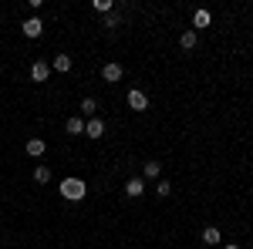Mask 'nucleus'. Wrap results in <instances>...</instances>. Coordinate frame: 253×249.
Returning a JSON list of instances; mask_svg holds the SVG:
<instances>
[{
  "label": "nucleus",
  "mask_w": 253,
  "mask_h": 249,
  "mask_svg": "<svg viewBox=\"0 0 253 249\" xmlns=\"http://www.w3.org/2000/svg\"><path fill=\"white\" fill-rule=\"evenodd\" d=\"M61 195H64L68 202H81V199L88 195V185H84L81 178H64V182H61Z\"/></svg>",
  "instance_id": "1"
},
{
  "label": "nucleus",
  "mask_w": 253,
  "mask_h": 249,
  "mask_svg": "<svg viewBox=\"0 0 253 249\" xmlns=\"http://www.w3.org/2000/svg\"><path fill=\"white\" fill-rule=\"evenodd\" d=\"M20 31H24V37H31V40H34V37H41V34H44V24H41V17H27Z\"/></svg>",
  "instance_id": "2"
},
{
  "label": "nucleus",
  "mask_w": 253,
  "mask_h": 249,
  "mask_svg": "<svg viewBox=\"0 0 253 249\" xmlns=\"http://www.w3.org/2000/svg\"><path fill=\"white\" fill-rule=\"evenodd\" d=\"M47 77H51V64H47V61H34V64H31V81H47Z\"/></svg>",
  "instance_id": "3"
},
{
  "label": "nucleus",
  "mask_w": 253,
  "mask_h": 249,
  "mask_svg": "<svg viewBox=\"0 0 253 249\" xmlns=\"http://www.w3.org/2000/svg\"><path fill=\"white\" fill-rule=\"evenodd\" d=\"M101 77H105L108 84H115V81H122V64H115V61H108V64L101 68Z\"/></svg>",
  "instance_id": "4"
},
{
  "label": "nucleus",
  "mask_w": 253,
  "mask_h": 249,
  "mask_svg": "<svg viewBox=\"0 0 253 249\" xmlns=\"http://www.w3.org/2000/svg\"><path fill=\"white\" fill-rule=\"evenodd\" d=\"M128 108H135V111H145V108H149V98L142 95L138 88H132V91H128Z\"/></svg>",
  "instance_id": "5"
},
{
  "label": "nucleus",
  "mask_w": 253,
  "mask_h": 249,
  "mask_svg": "<svg viewBox=\"0 0 253 249\" xmlns=\"http://www.w3.org/2000/svg\"><path fill=\"white\" fill-rule=\"evenodd\" d=\"M84 135H88V138H101V135H105V121H101V118H88V121H84Z\"/></svg>",
  "instance_id": "6"
},
{
  "label": "nucleus",
  "mask_w": 253,
  "mask_h": 249,
  "mask_svg": "<svg viewBox=\"0 0 253 249\" xmlns=\"http://www.w3.org/2000/svg\"><path fill=\"white\" fill-rule=\"evenodd\" d=\"M142 192H145V182H142V178H128V182H125V195H128V199H138V195H142Z\"/></svg>",
  "instance_id": "7"
},
{
  "label": "nucleus",
  "mask_w": 253,
  "mask_h": 249,
  "mask_svg": "<svg viewBox=\"0 0 253 249\" xmlns=\"http://www.w3.org/2000/svg\"><path fill=\"white\" fill-rule=\"evenodd\" d=\"M44 148H47V145H44V138H27V155H31V158H41Z\"/></svg>",
  "instance_id": "8"
},
{
  "label": "nucleus",
  "mask_w": 253,
  "mask_h": 249,
  "mask_svg": "<svg viewBox=\"0 0 253 249\" xmlns=\"http://www.w3.org/2000/svg\"><path fill=\"white\" fill-rule=\"evenodd\" d=\"M54 71H58V74H68V71H71V58H68V54H54Z\"/></svg>",
  "instance_id": "9"
},
{
  "label": "nucleus",
  "mask_w": 253,
  "mask_h": 249,
  "mask_svg": "<svg viewBox=\"0 0 253 249\" xmlns=\"http://www.w3.org/2000/svg\"><path fill=\"white\" fill-rule=\"evenodd\" d=\"M34 182H38V185H47V182H51V169H47V165H38V169H34Z\"/></svg>",
  "instance_id": "10"
},
{
  "label": "nucleus",
  "mask_w": 253,
  "mask_h": 249,
  "mask_svg": "<svg viewBox=\"0 0 253 249\" xmlns=\"http://www.w3.org/2000/svg\"><path fill=\"white\" fill-rule=\"evenodd\" d=\"M179 44H182L186 51H196V44H199V37H196V31H186V34L179 37Z\"/></svg>",
  "instance_id": "11"
},
{
  "label": "nucleus",
  "mask_w": 253,
  "mask_h": 249,
  "mask_svg": "<svg viewBox=\"0 0 253 249\" xmlns=\"http://www.w3.org/2000/svg\"><path fill=\"white\" fill-rule=\"evenodd\" d=\"M64 128H68V135H84V121H81V118H68Z\"/></svg>",
  "instance_id": "12"
},
{
  "label": "nucleus",
  "mask_w": 253,
  "mask_h": 249,
  "mask_svg": "<svg viewBox=\"0 0 253 249\" xmlns=\"http://www.w3.org/2000/svg\"><path fill=\"white\" fill-rule=\"evenodd\" d=\"M203 243H206V246H216V243H219V229H216V226L203 229Z\"/></svg>",
  "instance_id": "13"
},
{
  "label": "nucleus",
  "mask_w": 253,
  "mask_h": 249,
  "mask_svg": "<svg viewBox=\"0 0 253 249\" xmlns=\"http://www.w3.org/2000/svg\"><path fill=\"white\" fill-rule=\"evenodd\" d=\"M142 172H145V178H159V175H162V165H159V162H145Z\"/></svg>",
  "instance_id": "14"
},
{
  "label": "nucleus",
  "mask_w": 253,
  "mask_h": 249,
  "mask_svg": "<svg viewBox=\"0 0 253 249\" xmlns=\"http://www.w3.org/2000/svg\"><path fill=\"white\" fill-rule=\"evenodd\" d=\"M95 111H98V101H95V98H84V101H81V115H88V118H91Z\"/></svg>",
  "instance_id": "15"
},
{
  "label": "nucleus",
  "mask_w": 253,
  "mask_h": 249,
  "mask_svg": "<svg viewBox=\"0 0 253 249\" xmlns=\"http://www.w3.org/2000/svg\"><path fill=\"white\" fill-rule=\"evenodd\" d=\"M156 195H159V199H166V195H172V185H169L166 178H159V182H156Z\"/></svg>",
  "instance_id": "16"
},
{
  "label": "nucleus",
  "mask_w": 253,
  "mask_h": 249,
  "mask_svg": "<svg viewBox=\"0 0 253 249\" xmlns=\"http://www.w3.org/2000/svg\"><path fill=\"white\" fill-rule=\"evenodd\" d=\"M95 10L98 14H112V0H95Z\"/></svg>",
  "instance_id": "17"
},
{
  "label": "nucleus",
  "mask_w": 253,
  "mask_h": 249,
  "mask_svg": "<svg viewBox=\"0 0 253 249\" xmlns=\"http://www.w3.org/2000/svg\"><path fill=\"white\" fill-rule=\"evenodd\" d=\"M210 24V14L206 10H196V27H206Z\"/></svg>",
  "instance_id": "18"
},
{
  "label": "nucleus",
  "mask_w": 253,
  "mask_h": 249,
  "mask_svg": "<svg viewBox=\"0 0 253 249\" xmlns=\"http://www.w3.org/2000/svg\"><path fill=\"white\" fill-rule=\"evenodd\" d=\"M226 249H240V246H226Z\"/></svg>",
  "instance_id": "19"
}]
</instances>
